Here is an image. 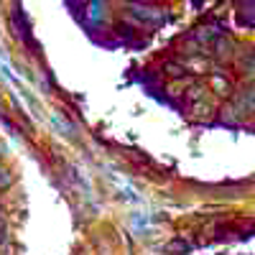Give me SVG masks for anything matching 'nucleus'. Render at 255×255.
<instances>
[{"instance_id": "nucleus-1", "label": "nucleus", "mask_w": 255, "mask_h": 255, "mask_svg": "<svg viewBox=\"0 0 255 255\" xmlns=\"http://www.w3.org/2000/svg\"><path fill=\"white\" fill-rule=\"evenodd\" d=\"M51 123L61 128V130H64V135H72V125H67V123H64V120H61L59 115H51Z\"/></svg>"}, {"instance_id": "nucleus-2", "label": "nucleus", "mask_w": 255, "mask_h": 255, "mask_svg": "<svg viewBox=\"0 0 255 255\" xmlns=\"http://www.w3.org/2000/svg\"><path fill=\"white\" fill-rule=\"evenodd\" d=\"M166 69H168L171 77H181L184 74V67H176V64H166Z\"/></svg>"}, {"instance_id": "nucleus-3", "label": "nucleus", "mask_w": 255, "mask_h": 255, "mask_svg": "<svg viewBox=\"0 0 255 255\" xmlns=\"http://www.w3.org/2000/svg\"><path fill=\"white\" fill-rule=\"evenodd\" d=\"M168 250H181V253H184V250H189V245H186V243H179V240H174L171 245H168Z\"/></svg>"}]
</instances>
